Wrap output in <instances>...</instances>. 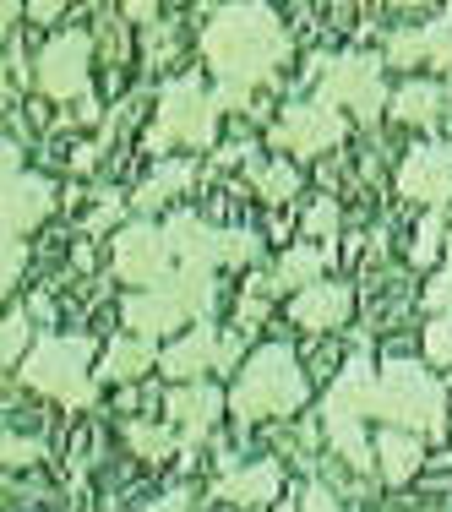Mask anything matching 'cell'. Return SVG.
<instances>
[{
	"label": "cell",
	"mask_w": 452,
	"mask_h": 512,
	"mask_svg": "<svg viewBox=\"0 0 452 512\" xmlns=\"http://www.w3.org/2000/svg\"><path fill=\"white\" fill-rule=\"evenodd\" d=\"M60 11H66V6H50V0H33V6H28V17H39V22H55Z\"/></svg>",
	"instance_id": "cell-39"
},
{
	"label": "cell",
	"mask_w": 452,
	"mask_h": 512,
	"mask_svg": "<svg viewBox=\"0 0 452 512\" xmlns=\"http://www.w3.org/2000/svg\"><path fill=\"white\" fill-rule=\"evenodd\" d=\"M278 491H284V469H278L273 458L246 463V469H224V480H218V496L235 502V507H246V512L267 507V502L278 507Z\"/></svg>",
	"instance_id": "cell-18"
},
{
	"label": "cell",
	"mask_w": 452,
	"mask_h": 512,
	"mask_svg": "<svg viewBox=\"0 0 452 512\" xmlns=\"http://www.w3.org/2000/svg\"><path fill=\"white\" fill-rule=\"evenodd\" d=\"M273 512H289V507H273Z\"/></svg>",
	"instance_id": "cell-41"
},
{
	"label": "cell",
	"mask_w": 452,
	"mask_h": 512,
	"mask_svg": "<svg viewBox=\"0 0 452 512\" xmlns=\"http://www.w3.org/2000/svg\"><path fill=\"white\" fill-rule=\"evenodd\" d=\"M447 273H452V235H447Z\"/></svg>",
	"instance_id": "cell-40"
},
{
	"label": "cell",
	"mask_w": 452,
	"mask_h": 512,
	"mask_svg": "<svg viewBox=\"0 0 452 512\" xmlns=\"http://www.w3.org/2000/svg\"><path fill=\"white\" fill-rule=\"evenodd\" d=\"M126 442L137 447L142 458L158 463V458H169V453L180 447V436H175V425H142V420H131V425H126Z\"/></svg>",
	"instance_id": "cell-27"
},
{
	"label": "cell",
	"mask_w": 452,
	"mask_h": 512,
	"mask_svg": "<svg viewBox=\"0 0 452 512\" xmlns=\"http://www.w3.org/2000/svg\"><path fill=\"white\" fill-rule=\"evenodd\" d=\"M289 55L295 44L267 6H218L202 28V60L218 77V109H246L251 93L289 66Z\"/></svg>",
	"instance_id": "cell-1"
},
{
	"label": "cell",
	"mask_w": 452,
	"mask_h": 512,
	"mask_svg": "<svg viewBox=\"0 0 452 512\" xmlns=\"http://www.w3.org/2000/svg\"><path fill=\"white\" fill-rule=\"evenodd\" d=\"M387 66L452 71V6L436 22H420V28H409V33H393V39H387Z\"/></svg>",
	"instance_id": "cell-15"
},
{
	"label": "cell",
	"mask_w": 452,
	"mask_h": 512,
	"mask_svg": "<svg viewBox=\"0 0 452 512\" xmlns=\"http://www.w3.org/2000/svg\"><path fill=\"white\" fill-rule=\"evenodd\" d=\"M305 235L311 240H333L338 235V202L333 197H316L305 207Z\"/></svg>",
	"instance_id": "cell-30"
},
{
	"label": "cell",
	"mask_w": 452,
	"mask_h": 512,
	"mask_svg": "<svg viewBox=\"0 0 452 512\" xmlns=\"http://www.w3.org/2000/svg\"><path fill=\"white\" fill-rule=\"evenodd\" d=\"M305 404V371L295 360V349L289 344H262L251 349L246 365H240V382L235 393H229V409H235V420H284V414H295Z\"/></svg>",
	"instance_id": "cell-3"
},
{
	"label": "cell",
	"mask_w": 452,
	"mask_h": 512,
	"mask_svg": "<svg viewBox=\"0 0 452 512\" xmlns=\"http://www.w3.org/2000/svg\"><path fill=\"white\" fill-rule=\"evenodd\" d=\"M218 99L202 88L197 77H169L164 93H158V126L148 137L153 153L164 148H213V131H218Z\"/></svg>",
	"instance_id": "cell-6"
},
{
	"label": "cell",
	"mask_w": 452,
	"mask_h": 512,
	"mask_svg": "<svg viewBox=\"0 0 452 512\" xmlns=\"http://www.w3.org/2000/svg\"><path fill=\"white\" fill-rule=\"evenodd\" d=\"M349 137V120L338 115L333 104H289L284 109V120L273 126V142L284 153H300V158H316V153H327V148H338V142Z\"/></svg>",
	"instance_id": "cell-10"
},
{
	"label": "cell",
	"mask_w": 452,
	"mask_h": 512,
	"mask_svg": "<svg viewBox=\"0 0 452 512\" xmlns=\"http://www.w3.org/2000/svg\"><path fill=\"white\" fill-rule=\"evenodd\" d=\"M442 235H447V218L442 213H425L420 218V235H414V262H420V267H431L436 262V251H442Z\"/></svg>",
	"instance_id": "cell-28"
},
{
	"label": "cell",
	"mask_w": 452,
	"mask_h": 512,
	"mask_svg": "<svg viewBox=\"0 0 452 512\" xmlns=\"http://www.w3.org/2000/svg\"><path fill=\"white\" fill-rule=\"evenodd\" d=\"M398 191L409 202H425L431 213H442V207L452 202V148H442V142L414 148L398 164Z\"/></svg>",
	"instance_id": "cell-13"
},
{
	"label": "cell",
	"mask_w": 452,
	"mask_h": 512,
	"mask_svg": "<svg viewBox=\"0 0 452 512\" xmlns=\"http://www.w3.org/2000/svg\"><path fill=\"white\" fill-rule=\"evenodd\" d=\"M120 322L131 327V338H148V344H153L158 333L186 327L191 311H186V300H180L175 289H148V295H131L126 306H120Z\"/></svg>",
	"instance_id": "cell-17"
},
{
	"label": "cell",
	"mask_w": 452,
	"mask_h": 512,
	"mask_svg": "<svg viewBox=\"0 0 452 512\" xmlns=\"http://www.w3.org/2000/svg\"><path fill=\"white\" fill-rule=\"evenodd\" d=\"M22 273H28V240H6V251H0V284H22Z\"/></svg>",
	"instance_id": "cell-31"
},
{
	"label": "cell",
	"mask_w": 452,
	"mask_h": 512,
	"mask_svg": "<svg viewBox=\"0 0 452 512\" xmlns=\"http://www.w3.org/2000/svg\"><path fill=\"white\" fill-rule=\"evenodd\" d=\"M316 99L333 104L338 115L349 109L360 126H371L393 104V93L382 88V60L376 55H338V60H322V88H316Z\"/></svg>",
	"instance_id": "cell-7"
},
{
	"label": "cell",
	"mask_w": 452,
	"mask_h": 512,
	"mask_svg": "<svg viewBox=\"0 0 452 512\" xmlns=\"http://www.w3.org/2000/svg\"><path fill=\"white\" fill-rule=\"evenodd\" d=\"M0 453H6V469H28V463L44 458V442H33V436H11V431H6V447H0Z\"/></svg>",
	"instance_id": "cell-32"
},
{
	"label": "cell",
	"mask_w": 452,
	"mask_h": 512,
	"mask_svg": "<svg viewBox=\"0 0 452 512\" xmlns=\"http://www.w3.org/2000/svg\"><path fill=\"white\" fill-rule=\"evenodd\" d=\"M322 267H327V251L322 246H295L278 256L273 278H262L267 295H278V289H295V295H305L311 284H322Z\"/></svg>",
	"instance_id": "cell-23"
},
{
	"label": "cell",
	"mask_w": 452,
	"mask_h": 512,
	"mask_svg": "<svg viewBox=\"0 0 452 512\" xmlns=\"http://www.w3.org/2000/svg\"><path fill=\"white\" fill-rule=\"evenodd\" d=\"M371 382H376L371 365L349 360L344 371H338V382L327 387V398H322V431H327V442H333V453L344 458L354 474H365L376 463V447L365 442V420H371Z\"/></svg>",
	"instance_id": "cell-4"
},
{
	"label": "cell",
	"mask_w": 452,
	"mask_h": 512,
	"mask_svg": "<svg viewBox=\"0 0 452 512\" xmlns=\"http://www.w3.org/2000/svg\"><path fill=\"white\" fill-rule=\"evenodd\" d=\"M387 115L398 120V126H414V131H431V126H442V115H447V88L442 82H403V88L393 93V104H387Z\"/></svg>",
	"instance_id": "cell-20"
},
{
	"label": "cell",
	"mask_w": 452,
	"mask_h": 512,
	"mask_svg": "<svg viewBox=\"0 0 452 512\" xmlns=\"http://www.w3.org/2000/svg\"><path fill=\"white\" fill-rule=\"evenodd\" d=\"M262 316H267V300H262V295H246V300H240V327L262 322Z\"/></svg>",
	"instance_id": "cell-38"
},
{
	"label": "cell",
	"mask_w": 452,
	"mask_h": 512,
	"mask_svg": "<svg viewBox=\"0 0 452 512\" xmlns=\"http://www.w3.org/2000/svg\"><path fill=\"white\" fill-rule=\"evenodd\" d=\"M218 365H224V333H218L213 322L191 327L186 338H175V344H169L164 355H158V371H164L175 387L202 382L207 371H218Z\"/></svg>",
	"instance_id": "cell-14"
},
{
	"label": "cell",
	"mask_w": 452,
	"mask_h": 512,
	"mask_svg": "<svg viewBox=\"0 0 452 512\" xmlns=\"http://www.w3.org/2000/svg\"><path fill=\"white\" fill-rule=\"evenodd\" d=\"M33 355V311L28 306H11L6 311V322H0V360H6V371L17 365L22 371V360Z\"/></svg>",
	"instance_id": "cell-26"
},
{
	"label": "cell",
	"mask_w": 452,
	"mask_h": 512,
	"mask_svg": "<svg viewBox=\"0 0 452 512\" xmlns=\"http://www.w3.org/2000/svg\"><path fill=\"white\" fill-rule=\"evenodd\" d=\"M300 512H344V507H338V496L327 491L322 480H311V485L300 491Z\"/></svg>",
	"instance_id": "cell-33"
},
{
	"label": "cell",
	"mask_w": 452,
	"mask_h": 512,
	"mask_svg": "<svg viewBox=\"0 0 452 512\" xmlns=\"http://www.w3.org/2000/svg\"><path fill=\"white\" fill-rule=\"evenodd\" d=\"M115 278L131 284L137 295L175 284L180 262H175V251H169V240H164V224H142L137 218V224L115 229Z\"/></svg>",
	"instance_id": "cell-8"
},
{
	"label": "cell",
	"mask_w": 452,
	"mask_h": 512,
	"mask_svg": "<svg viewBox=\"0 0 452 512\" xmlns=\"http://www.w3.org/2000/svg\"><path fill=\"white\" fill-rule=\"evenodd\" d=\"M371 420H387L409 436H436L447 431V393L425 365L387 360L371 382Z\"/></svg>",
	"instance_id": "cell-2"
},
{
	"label": "cell",
	"mask_w": 452,
	"mask_h": 512,
	"mask_svg": "<svg viewBox=\"0 0 452 512\" xmlns=\"http://www.w3.org/2000/svg\"><path fill=\"white\" fill-rule=\"evenodd\" d=\"M251 186H256V197H262L267 207H284L289 197L300 191V169L289 164V158H251Z\"/></svg>",
	"instance_id": "cell-25"
},
{
	"label": "cell",
	"mask_w": 452,
	"mask_h": 512,
	"mask_svg": "<svg viewBox=\"0 0 452 512\" xmlns=\"http://www.w3.org/2000/svg\"><path fill=\"white\" fill-rule=\"evenodd\" d=\"M354 311V295L344 284H311L305 295H295V306H289V316H295V327H305V333H333V327H344Z\"/></svg>",
	"instance_id": "cell-19"
},
{
	"label": "cell",
	"mask_w": 452,
	"mask_h": 512,
	"mask_svg": "<svg viewBox=\"0 0 452 512\" xmlns=\"http://www.w3.org/2000/svg\"><path fill=\"white\" fill-rule=\"evenodd\" d=\"M425 306H431V316H452V273H436L431 289H425Z\"/></svg>",
	"instance_id": "cell-34"
},
{
	"label": "cell",
	"mask_w": 452,
	"mask_h": 512,
	"mask_svg": "<svg viewBox=\"0 0 452 512\" xmlns=\"http://www.w3.org/2000/svg\"><path fill=\"white\" fill-rule=\"evenodd\" d=\"M164 414H169V425H175L180 447H186V453H197V447L207 442V436H213L218 414H224V393H218L213 382H186V387H169Z\"/></svg>",
	"instance_id": "cell-12"
},
{
	"label": "cell",
	"mask_w": 452,
	"mask_h": 512,
	"mask_svg": "<svg viewBox=\"0 0 452 512\" xmlns=\"http://www.w3.org/2000/svg\"><path fill=\"white\" fill-rule=\"evenodd\" d=\"M142 512H202V502L191 491H169V496H158V502L142 507Z\"/></svg>",
	"instance_id": "cell-36"
},
{
	"label": "cell",
	"mask_w": 452,
	"mask_h": 512,
	"mask_svg": "<svg viewBox=\"0 0 452 512\" xmlns=\"http://www.w3.org/2000/svg\"><path fill=\"white\" fill-rule=\"evenodd\" d=\"M55 207V186L44 175H17L6 180V202H0V229L6 240H28V229H39Z\"/></svg>",
	"instance_id": "cell-16"
},
{
	"label": "cell",
	"mask_w": 452,
	"mask_h": 512,
	"mask_svg": "<svg viewBox=\"0 0 452 512\" xmlns=\"http://www.w3.org/2000/svg\"><path fill=\"white\" fill-rule=\"evenodd\" d=\"M93 338L82 333H50L33 344V355L22 360V382L44 398H60L66 409H82L93 404Z\"/></svg>",
	"instance_id": "cell-5"
},
{
	"label": "cell",
	"mask_w": 452,
	"mask_h": 512,
	"mask_svg": "<svg viewBox=\"0 0 452 512\" xmlns=\"http://www.w3.org/2000/svg\"><path fill=\"white\" fill-rule=\"evenodd\" d=\"M88 82H93V39L88 33H55L50 44L33 60V88L44 99L66 104V99H88Z\"/></svg>",
	"instance_id": "cell-9"
},
{
	"label": "cell",
	"mask_w": 452,
	"mask_h": 512,
	"mask_svg": "<svg viewBox=\"0 0 452 512\" xmlns=\"http://www.w3.org/2000/svg\"><path fill=\"white\" fill-rule=\"evenodd\" d=\"M191 180H197V164H191V158H164V164H158L153 175L137 186V197H131V202H137V213H158V207H169L175 197H186Z\"/></svg>",
	"instance_id": "cell-21"
},
{
	"label": "cell",
	"mask_w": 452,
	"mask_h": 512,
	"mask_svg": "<svg viewBox=\"0 0 452 512\" xmlns=\"http://www.w3.org/2000/svg\"><path fill=\"white\" fill-rule=\"evenodd\" d=\"M164 240H169V251H175L180 273H218V267H229V256H224L229 229H213L202 213H169Z\"/></svg>",
	"instance_id": "cell-11"
},
{
	"label": "cell",
	"mask_w": 452,
	"mask_h": 512,
	"mask_svg": "<svg viewBox=\"0 0 452 512\" xmlns=\"http://www.w3.org/2000/svg\"><path fill=\"white\" fill-rule=\"evenodd\" d=\"M0 169H6V180L28 175V169H22V148H17V142H11V137H6V148H0Z\"/></svg>",
	"instance_id": "cell-37"
},
{
	"label": "cell",
	"mask_w": 452,
	"mask_h": 512,
	"mask_svg": "<svg viewBox=\"0 0 452 512\" xmlns=\"http://www.w3.org/2000/svg\"><path fill=\"white\" fill-rule=\"evenodd\" d=\"M115 224H120V197H115V191H104V202L88 213V229H93V235H104V229H115Z\"/></svg>",
	"instance_id": "cell-35"
},
{
	"label": "cell",
	"mask_w": 452,
	"mask_h": 512,
	"mask_svg": "<svg viewBox=\"0 0 452 512\" xmlns=\"http://www.w3.org/2000/svg\"><path fill=\"white\" fill-rule=\"evenodd\" d=\"M158 365V355H153V344L148 338H115V344L104 349V382H142V376H148Z\"/></svg>",
	"instance_id": "cell-24"
},
{
	"label": "cell",
	"mask_w": 452,
	"mask_h": 512,
	"mask_svg": "<svg viewBox=\"0 0 452 512\" xmlns=\"http://www.w3.org/2000/svg\"><path fill=\"white\" fill-rule=\"evenodd\" d=\"M420 463H425V447H420V436H409V431H393V425H387V431L376 436V469H382V480H387V485H403V480H414V474H420Z\"/></svg>",
	"instance_id": "cell-22"
},
{
	"label": "cell",
	"mask_w": 452,
	"mask_h": 512,
	"mask_svg": "<svg viewBox=\"0 0 452 512\" xmlns=\"http://www.w3.org/2000/svg\"><path fill=\"white\" fill-rule=\"evenodd\" d=\"M425 360L452 365V316H431L425 322Z\"/></svg>",
	"instance_id": "cell-29"
}]
</instances>
